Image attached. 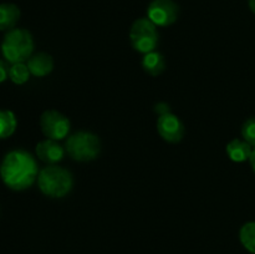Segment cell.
<instances>
[{
	"label": "cell",
	"instance_id": "6da1fadb",
	"mask_svg": "<svg viewBox=\"0 0 255 254\" xmlns=\"http://www.w3.org/2000/svg\"><path fill=\"white\" fill-rule=\"evenodd\" d=\"M36 159L30 152L14 149L5 154L0 164V177L7 188L24 191L30 188L39 176Z\"/></svg>",
	"mask_w": 255,
	"mask_h": 254
},
{
	"label": "cell",
	"instance_id": "7a4b0ae2",
	"mask_svg": "<svg viewBox=\"0 0 255 254\" xmlns=\"http://www.w3.org/2000/svg\"><path fill=\"white\" fill-rule=\"evenodd\" d=\"M39 188L45 196L51 198H62L74 187V177L70 171L56 164H49L39 172Z\"/></svg>",
	"mask_w": 255,
	"mask_h": 254
},
{
	"label": "cell",
	"instance_id": "3957f363",
	"mask_svg": "<svg viewBox=\"0 0 255 254\" xmlns=\"http://www.w3.org/2000/svg\"><path fill=\"white\" fill-rule=\"evenodd\" d=\"M34 40L26 29H12L5 34L1 42V54L10 64L25 62L32 56Z\"/></svg>",
	"mask_w": 255,
	"mask_h": 254
},
{
	"label": "cell",
	"instance_id": "277c9868",
	"mask_svg": "<svg viewBox=\"0 0 255 254\" xmlns=\"http://www.w3.org/2000/svg\"><path fill=\"white\" fill-rule=\"evenodd\" d=\"M65 151L75 161H94L101 152V141L95 133L80 131L69 136L65 142Z\"/></svg>",
	"mask_w": 255,
	"mask_h": 254
},
{
	"label": "cell",
	"instance_id": "5b68a950",
	"mask_svg": "<svg viewBox=\"0 0 255 254\" xmlns=\"http://www.w3.org/2000/svg\"><path fill=\"white\" fill-rule=\"evenodd\" d=\"M129 40L132 47L141 54L154 51L158 45L157 26L148 17H139L132 24L129 30Z\"/></svg>",
	"mask_w": 255,
	"mask_h": 254
},
{
	"label": "cell",
	"instance_id": "8992f818",
	"mask_svg": "<svg viewBox=\"0 0 255 254\" xmlns=\"http://www.w3.org/2000/svg\"><path fill=\"white\" fill-rule=\"evenodd\" d=\"M40 127L47 138L60 141L69 136L70 121L61 112L49 110L40 117Z\"/></svg>",
	"mask_w": 255,
	"mask_h": 254
},
{
	"label": "cell",
	"instance_id": "52a82bcc",
	"mask_svg": "<svg viewBox=\"0 0 255 254\" xmlns=\"http://www.w3.org/2000/svg\"><path fill=\"white\" fill-rule=\"evenodd\" d=\"M179 6L173 0H153L147 9V17L156 26L166 27L178 19Z\"/></svg>",
	"mask_w": 255,
	"mask_h": 254
},
{
	"label": "cell",
	"instance_id": "ba28073f",
	"mask_svg": "<svg viewBox=\"0 0 255 254\" xmlns=\"http://www.w3.org/2000/svg\"><path fill=\"white\" fill-rule=\"evenodd\" d=\"M157 131L164 141L169 143H178L184 136V125L176 115L168 112L158 117Z\"/></svg>",
	"mask_w": 255,
	"mask_h": 254
},
{
	"label": "cell",
	"instance_id": "9c48e42d",
	"mask_svg": "<svg viewBox=\"0 0 255 254\" xmlns=\"http://www.w3.org/2000/svg\"><path fill=\"white\" fill-rule=\"evenodd\" d=\"M36 156L40 161L47 164H55L61 161L65 156V148L61 144L57 143L55 139H45L36 144Z\"/></svg>",
	"mask_w": 255,
	"mask_h": 254
},
{
	"label": "cell",
	"instance_id": "30bf717a",
	"mask_svg": "<svg viewBox=\"0 0 255 254\" xmlns=\"http://www.w3.org/2000/svg\"><path fill=\"white\" fill-rule=\"evenodd\" d=\"M27 67H29L30 74L35 77H44L49 75L54 70V60L51 55L46 52H39L35 54L27 60Z\"/></svg>",
	"mask_w": 255,
	"mask_h": 254
},
{
	"label": "cell",
	"instance_id": "8fae6325",
	"mask_svg": "<svg viewBox=\"0 0 255 254\" xmlns=\"http://www.w3.org/2000/svg\"><path fill=\"white\" fill-rule=\"evenodd\" d=\"M20 19L19 7L11 2L0 4V31H10L15 29Z\"/></svg>",
	"mask_w": 255,
	"mask_h": 254
},
{
	"label": "cell",
	"instance_id": "7c38bea8",
	"mask_svg": "<svg viewBox=\"0 0 255 254\" xmlns=\"http://www.w3.org/2000/svg\"><path fill=\"white\" fill-rule=\"evenodd\" d=\"M226 151H227V154H228V157L232 159V161L241 163V162L249 161V157H251L253 148H252V146L248 143V142L242 141V139H238V138H234L227 144Z\"/></svg>",
	"mask_w": 255,
	"mask_h": 254
},
{
	"label": "cell",
	"instance_id": "4fadbf2b",
	"mask_svg": "<svg viewBox=\"0 0 255 254\" xmlns=\"http://www.w3.org/2000/svg\"><path fill=\"white\" fill-rule=\"evenodd\" d=\"M142 67L151 76H158L166 69V60L161 52L151 51L144 54L142 59Z\"/></svg>",
	"mask_w": 255,
	"mask_h": 254
},
{
	"label": "cell",
	"instance_id": "5bb4252c",
	"mask_svg": "<svg viewBox=\"0 0 255 254\" xmlns=\"http://www.w3.org/2000/svg\"><path fill=\"white\" fill-rule=\"evenodd\" d=\"M16 117L9 110H0V139L7 138L16 129Z\"/></svg>",
	"mask_w": 255,
	"mask_h": 254
},
{
	"label": "cell",
	"instance_id": "9a60e30c",
	"mask_svg": "<svg viewBox=\"0 0 255 254\" xmlns=\"http://www.w3.org/2000/svg\"><path fill=\"white\" fill-rule=\"evenodd\" d=\"M239 238L244 248L255 254V222H248L242 227Z\"/></svg>",
	"mask_w": 255,
	"mask_h": 254
},
{
	"label": "cell",
	"instance_id": "2e32d148",
	"mask_svg": "<svg viewBox=\"0 0 255 254\" xmlns=\"http://www.w3.org/2000/svg\"><path fill=\"white\" fill-rule=\"evenodd\" d=\"M30 75L31 74L29 71V67L24 62L12 64L9 69V79L16 85H22L27 82V80L30 79Z\"/></svg>",
	"mask_w": 255,
	"mask_h": 254
},
{
	"label": "cell",
	"instance_id": "e0dca14e",
	"mask_svg": "<svg viewBox=\"0 0 255 254\" xmlns=\"http://www.w3.org/2000/svg\"><path fill=\"white\" fill-rule=\"evenodd\" d=\"M242 136L244 141L248 142L252 147H255V117L247 120L242 126Z\"/></svg>",
	"mask_w": 255,
	"mask_h": 254
},
{
	"label": "cell",
	"instance_id": "ac0fdd59",
	"mask_svg": "<svg viewBox=\"0 0 255 254\" xmlns=\"http://www.w3.org/2000/svg\"><path fill=\"white\" fill-rule=\"evenodd\" d=\"M9 69L10 67L7 66L6 62L0 59V84L9 77Z\"/></svg>",
	"mask_w": 255,
	"mask_h": 254
},
{
	"label": "cell",
	"instance_id": "d6986e66",
	"mask_svg": "<svg viewBox=\"0 0 255 254\" xmlns=\"http://www.w3.org/2000/svg\"><path fill=\"white\" fill-rule=\"evenodd\" d=\"M154 110H156L157 114H159V116H161V115L168 114V112H169V106L167 104H158V105H156Z\"/></svg>",
	"mask_w": 255,
	"mask_h": 254
},
{
	"label": "cell",
	"instance_id": "ffe728a7",
	"mask_svg": "<svg viewBox=\"0 0 255 254\" xmlns=\"http://www.w3.org/2000/svg\"><path fill=\"white\" fill-rule=\"evenodd\" d=\"M249 162H251V166H252V168H253V171L255 173V147L253 148V151H252L251 157H249Z\"/></svg>",
	"mask_w": 255,
	"mask_h": 254
},
{
	"label": "cell",
	"instance_id": "44dd1931",
	"mask_svg": "<svg viewBox=\"0 0 255 254\" xmlns=\"http://www.w3.org/2000/svg\"><path fill=\"white\" fill-rule=\"evenodd\" d=\"M248 4H249V9L255 14V0H248Z\"/></svg>",
	"mask_w": 255,
	"mask_h": 254
}]
</instances>
